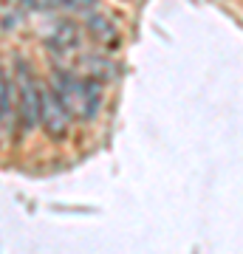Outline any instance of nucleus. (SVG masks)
<instances>
[{"instance_id": "nucleus-1", "label": "nucleus", "mask_w": 243, "mask_h": 254, "mask_svg": "<svg viewBox=\"0 0 243 254\" xmlns=\"http://www.w3.org/2000/svg\"><path fill=\"white\" fill-rule=\"evenodd\" d=\"M51 88L60 93V99L68 105L74 116L93 119L102 105V88L93 76H80L65 68H54L51 73Z\"/></svg>"}, {"instance_id": "nucleus-4", "label": "nucleus", "mask_w": 243, "mask_h": 254, "mask_svg": "<svg viewBox=\"0 0 243 254\" xmlns=\"http://www.w3.org/2000/svg\"><path fill=\"white\" fill-rule=\"evenodd\" d=\"M82 43V31L74 20H54L45 28V46L54 54H71Z\"/></svg>"}, {"instance_id": "nucleus-2", "label": "nucleus", "mask_w": 243, "mask_h": 254, "mask_svg": "<svg viewBox=\"0 0 243 254\" xmlns=\"http://www.w3.org/2000/svg\"><path fill=\"white\" fill-rule=\"evenodd\" d=\"M17 99H20V122L26 130L40 125L43 116V91L37 88L34 76L26 63H17Z\"/></svg>"}, {"instance_id": "nucleus-5", "label": "nucleus", "mask_w": 243, "mask_h": 254, "mask_svg": "<svg viewBox=\"0 0 243 254\" xmlns=\"http://www.w3.org/2000/svg\"><path fill=\"white\" fill-rule=\"evenodd\" d=\"M17 93V85L11 82L9 71L3 68V76H0V110H3V136H9V127H11V96Z\"/></svg>"}, {"instance_id": "nucleus-3", "label": "nucleus", "mask_w": 243, "mask_h": 254, "mask_svg": "<svg viewBox=\"0 0 243 254\" xmlns=\"http://www.w3.org/2000/svg\"><path fill=\"white\" fill-rule=\"evenodd\" d=\"M71 110L60 99V93L51 88V91H43V116H40V125L45 127V133L54 138H63L68 133V125H71Z\"/></svg>"}, {"instance_id": "nucleus-7", "label": "nucleus", "mask_w": 243, "mask_h": 254, "mask_svg": "<svg viewBox=\"0 0 243 254\" xmlns=\"http://www.w3.org/2000/svg\"><path fill=\"white\" fill-rule=\"evenodd\" d=\"M51 6H60V9H71V11H88L96 6V0H48Z\"/></svg>"}, {"instance_id": "nucleus-6", "label": "nucleus", "mask_w": 243, "mask_h": 254, "mask_svg": "<svg viewBox=\"0 0 243 254\" xmlns=\"http://www.w3.org/2000/svg\"><path fill=\"white\" fill-rule=\"evenodd\" d=\"M90 31H93V37H96V40H102V43L113 40V34H116V28H110V23H108V20H102V17L90 20Z\"/></svg>"}]
</instances>
